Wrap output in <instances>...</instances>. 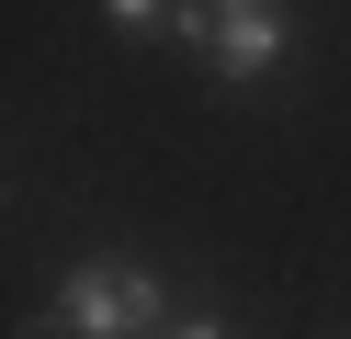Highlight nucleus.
Returning <instances> with one entry per match:
<instances>
[{
	"mask_svg": "<svg viewBox=\"0 0 351 339\" xmlns=\"http://www.w3.org/2000/svg\"><path fill=\"white\" fill-rule=\"evenodd\" d=\"M102 12H114V34H147V23H159V0H102Z\"/></svg>",
	"mask_w": 351,
	"mask_h": 339,
	"instance_id": "nucleus-3",
	"label": "nucleus"
},
{
	"mask_svg": "<svg viewBox=\"0 0 351 339\" xmlns=\"http://www.w3.org/2000/svg\"><path fill=\"white\" fill-rule=\"evenodd\" d=\"M159 339H238V328H215V316H182V328H159Z\"/></svg>",
	"mask_w": 351,
	"mask_h": 339,
	"instance_id": "nucleus-4",
	"label": "nucleus"
},
{
	"mask_svg": "<svg viewBox=\"0 0 351 339\" xmlns=\"http://www.w3.org/2000/svg\"><path fill=\"white\" fill-rule=\"evenodd\" d=\"M170 23L215 57V79H272L283 68V0H182Z\"/></svg>",
	"mask_w": 351,
	"mask_h": 339,
	"instance_id": "nucleus-2",
	"label": "nucleus"
},
{
	"mask_svg": "<svg viewBox=\"0 0 351 339\" xmlns=\"http://www.w3.org/2000/svg\"><path fill=\"white\" fill-rule=\"evenodd\" d=\"M57 328H69V339H159V271L80 260L69 283H57Z\"/></svg>",
	"mask_w": 351,
	"mask_h": 339,
	"instance_id": "nucleus-1",
	"label": "nucleus"
}]
</instances>
